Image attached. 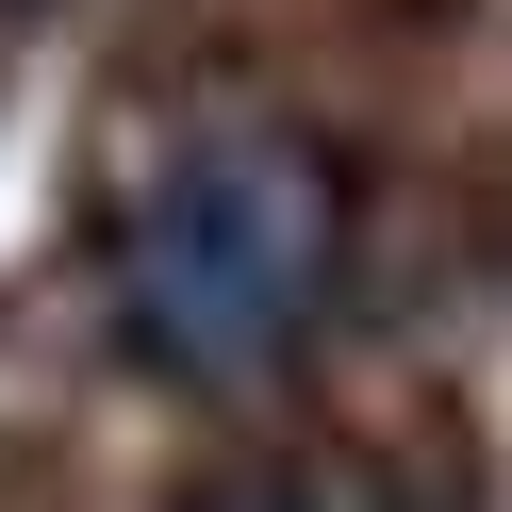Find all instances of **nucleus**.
<instances>
[{
    "instance_id": "obj_1",
    "label": "nucleus",
    "mask_w": 512,
    "mask_h": 512,
    "mask_svg": "<svg viewBox=\"0 0 512 512\" xmlns=\"http://www.w3.org/2000/svg\"><path fill=\"white\" fill-rule=\"evenodd\" d=\"M331 265H347V182L314 133L281 116H215L149 166L133 199V248H116V298H133V347L182 380H248L331 314Z\"/></svg>"
},
{
    "instance_id": "obj_2",
    "label": "nucleus",
    "mask_w": 512,
    "mask_h": 512,
    "mask_svg": "<svg viewBox=\"0 0 512 512\" xmlns=\"http://www.w3.org/2000/svg\"><path fill=\"white\" fill-rule=\"evenodd\" d=\"M199 512H331V496H298V479H215Z\"/></svg>"
}]
</instances>
